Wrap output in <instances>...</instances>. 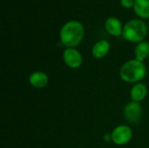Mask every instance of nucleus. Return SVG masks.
I'll return each mask as SVG.
<instances>
[{
    "label": "nucleus",
    "mask_w": 149,
    "mask_h": 148,
    "mask_svg": "<svg viewBox=\"0 0 149 148\" xmlns=\"http://www.w3.org/2000/svg\"><path fill=\"white\" fill-rule=\"evenodd\" d=\"M133 8L139 17L149 19V0H135Z\"/></svg>",
    "instance_id": "11"
},
{
    "label": "nucleus",
    "mask_w": 149,
    "mask_h": 148,
    "mask_svg": "<svg viewBox=\"0 0 149 148\" xmlns=\"http://www.w3.org/2000/svg\"><path fill=\"white\" fill-rule=\"evenodd\" d=\"M84 36V25L76 20H71L65 23L59 31L60 42L66 48H76L82 42Z\"/></svg>",
    "instance_id": "1"
},
{
    "label": "nucleus",
    "mask_w": 149,
    "mask_h": 148,
    "mask_svg": "<svg viewBox=\"0 0 149 148\" xmlns=\"http://www.w3.org/2000/svg\"><path fill=\"white\" fill-rule=\"evenodd\" d=\"M134 3H135V0H120V3H121L122 7H124L126 9L134 7Z\"/></svg>",
    "instance_id": "13"
},
{
    "label": "nucleus",
    "mask_w": 149,
    "mask_h": 148,
    "mask_svg": "<svg viewBox=\"0 0 149 148\" xmlns=\"http://www.w3.org/2000/svg\"><path fill=\"white\" fill-rule=\"evenodd\" d=\"M123 114L130 124L139 123L142 117V107L141 103L130 101L125 106Z\"/></svg>",
    "instance_id": "5"
},
{
    "label": "nucleus",
    "mask_w": 149,
    "mask_h": 148,
    "mask_svg": "<svg viewBox=\"0 0 149 148\" xmlns=\"http://www.w3.org/2000/svg\"><path fill=\"white\" fill-rule=\"evenodd\" d=\"M148 62H149V58H148Z\"/></svg>",
    "instance_id": "16"
},
{
    "label": "nucleus",
    "mask_w": 149,
    "mask_h": 148,
    "mask_svg": "<svg viewBox=\"0 0 149 148\" xmlns=\"http://www.w3.org/2000/svg\"><path fill=\"white\" fill-rule=\"evenodd\" d=\"M135 58L141 61H144L149 58V43L148 41H142L136 44L134 48Z\"/></svg>",
    "instance_id": "12"
},
{
    "label": "nucleus",
    "mask_w": 149,
    "mask_h": 148,
    "mask_svg": "<svg viewBox=\"0 0 149 148\" xmlns=\"http://www.w3.org/2000/svg\"><path fill=\"white\" fill-rule=\"evenodd\" d=\"M30 84L35 88H44L49 82L48 75L43 72H34L29 77Z\"/></svg>",
    "instance_id": "10"
},
{
    "label": "nucleus",
    "mask_w": 149,
    "mask_h": 148,
    "mask_svg": "<svg viewBox=\"0 0 149 148\" xmlns=\"http://www.w3.org/2000/svg\"><path fill=\"white\" fill-rule=\"evenodd\" d=\"M148 95V87L146 85L142 83H137L134 84L130 91V98L132 101L141 103L142 100L146 99Z\"/></svg>",
    "instance_id": "9"
},
{
    "label": "nucleus",
    "mask_w": 149,
    "mask_h": 148,
    "mask_svg": "<svg viewBox=\"0 0 149 148\" xmlns=\"http://www.w3.org/2000/svg\"><path fill=\"white\" fill-rule=\"evenodd\" d=\"M63 59L65 64L72 69L80 67L83 63V57L76 48H65L63 52Z\"/></svg>",
    "instance_id": "6"
},
{
    "label": "nucleus",
    "mask_w": 149,
    "mask_h": 148,
    "mask_svg": "<svg viewBox=\"0 0 149 148\" xmlns=\"http://www.w3.org/2000/svg\"><path fill=\"white\" fill-rule=\"evenodd\" d=\"M112 141L117 146H124L133 138V130L127 125H120L112 132Z\"/></svg>",
    "instance_id": "4"
},
{
    "label": "nucleus",
    "mask_w": 149,
    "mask_h": 148,
    "mask_svg": "<svg viewBox=\"0 0 149 148\" xmlns=\"http://www.w3.org/2000/svg\"><path fill=\"white\" fill-rule=\"evenodd\" d=\"M148 25H149V19H148Z\"/></svg>",
    "instance_id": "15"
},
{
    "label": "nucleus",
    "mask_w": 149,
    "mask_h": 148,
    "mask_svg": "<svg viewBox=\"0 0 149 148\" xmlns=\"http://www.w3.org/2000/svg\"><path fill=\"white\" fill-rule=\"evenodd\" d=\"M104 140L106 142H109V141H112V134L111 133H107L104 135Z\"/></svg>",
    "instance_id": "14"
},
{
    "label": "nucleus",
    "mask_w": 149,
    "mask_h": 148,
    "mask_svg": "<svg viewBox=\"0 0 149 148\" xmlns=\"http://www.w3.org/2000/svg\"><path fill=\"white\" fill-rule=\"evenodd\" d=\"M123 27L124 26L122 25L121 21L115 17H110L105 22V28L107 31L110 35L114 37H119L122 35Z\"/></svg>",
    "instance_id": "7"
},
{
    "label": "nucleus",
    "mask_w": 149,
    "mask_h": 148,
    "mask_svg": "<svg viewBox=\"0 0 149 148\" xmlns=\"http://www.w3.org/2000/svg\"><path fill=\"white\" fill-rule=\"evenodd\" d=\"M110 48H111L110 43L107 40L102 39V40L96 42L93 44L92 48V54L95 58H98V59L103 58L108 54Z\"/></svg>",
    "instance_id": "8"
},
{
    "label": "nucleus",
    "mask_w": 149,
    "mask_h": 148,
    "mask_svg": "<svg viewBox=\"0 0 149 148\" xmlns=\"http://www.w3.org/2000/svg\"><path fill=\"white\" fill-rule=\"evenodd\" d=\"M146 75L147 67L145 64L136 58L127 61L120 69V77L127 83H140L146 77Z\"/></svg>",
    "instance_id": "2"
},
{
    "label": "nucleus",
    "mask_w": 149,
    "mask_h": 148,
    "mask_svg": "<svg viewBox=\"0 0 149 148\" xmlns=\"http://www.w3.org/2000/svg\"><path fill=\"white\" fill-rule=\"evenodd\" d=\"M148 32L147 24L141 19L129 20L123 27V38L131 43H140L144 41Z\"/></svg>",
    "instance_id": "3"
}]
</instances>
